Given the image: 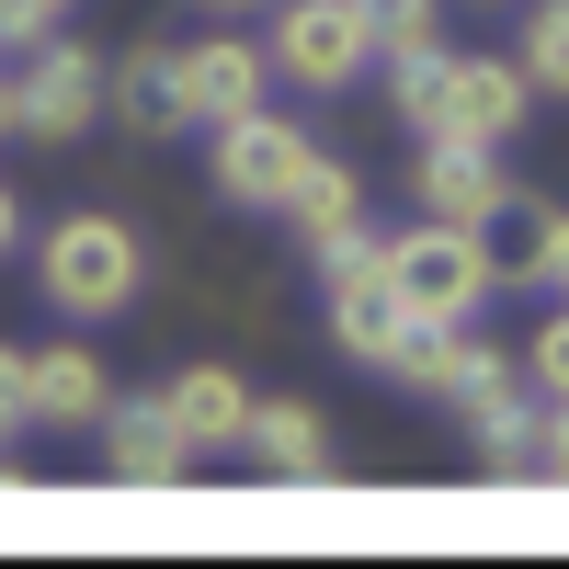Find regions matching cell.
Masks as SVG:
<instances>
[{"mask_svg": "<svg viewBox=\"0 0 569 569\" xmlns=\"http://www.w3.org/2000/svg\"><path fill=\"white\" fill-rule=\"evenodd\" d=\"M34 284H46L58 319H126L149 297V240H137V217H114V206H69L34 240Z\"/></svg>", "mask_w": 569, "mask_h": 569, "instance_id": "cell-1", "label": "cell"}, {"mask_svg": "<svg viewBox=\"0 0 569 569\" xmlns=\"http://www.w3.org/2000/svg\"><path fill=\"white\" fill-rule=\"evenodd\" d=\"M388 297L421 319V330H456V319H479L501 297V262H490V228H445V217H421L388 240Z\"/></svg>", "mask_w": 569, "mask_h": 569, "instance_id": "cell-2", "label": "cell"}, {"mask_svg": "<svg viewBox=\"0 0 569 569\" xmlns=\"http://www.w3.org/2000/svg\"><path fill=\"white\" fill-rule=\"evenodd\" d=\"M103 103H114V69L91 58L80 34L46 23V34L23 46V69H12V114H23V137H34V149H80V137L103 126Z\"/></svg>", "mask_w": 569, "mask_h": 569, "instance_id": "cell-3", "label": "cell"}, {"mask_svg": "<svg viewBox=\"0 0 569 569\" xmlns=\"http://www.w3.org/2000/svg\"><path fill=\"white\" fill-rule=\"evenodd\" d=\"M308 160H319V126L273 114V103L206 126V182H217V206H240V217H273V206H284V182H297Z\"/></svg>", "mask_w": 569, "mask_h": 569, "instance_id": "cell-4", "label": "cell"}, {"mask_svg": "<svg viewBox=\"0 0 569 569\" xmlns=\"http://www.w3.org/2000/svg\"><path fill=\"white\" fill-rule=\"evenodd\" d=\"M273 80L308 91V103H330V91H353L376 34H365V0H273Z\"/></svg>", "mask_w": 569, "mask_h": 569, "instance_id": "cell-5", "label": "cell"}, {"mask_svg": "<svg viewBox=\"0 0 569 569\" xmlns=\"http://www.w3.org/2000/svg\"><path fill=\"white\" fill-rule=\"evenodd\" d=\"M91 433H103V467H114V490H182V479L206 467V445L171 421V399H160V388H114Z\"/></svg>", "mask_w": 569, "mask_h": 569, "instance_id": "cell-6", "label": "cell"}, {"mask_svg": "<svg viewBox=\"0 0 569 569\" xmlns=\"http://www.w3.org/2000/svg\"><path fill=\"white\" fill-rule=\"evenodd\" d=\"M525 126H536V80L512 69V58H490V46H456V58H445V114H433V137L512 149Z\"/></svg>", "mask_w": 569, "mask_h": 569, "instance_id": "cell-7", "label": "cell"}, {"mask_svg": "<svg viewBox=\"0 0 569 569\" xmlns=\"http://www.w3.org/2000/svg\"><path fill=\"white\" fill-rule=\"evenodd\" d=\"M273 103V46L240 34V23H217L182 46V126H228V114H251Z\"/></svg>", "mask_w": 569, "mask_h": 569, "instance_id": "cell-8", "label": "cell"}, {"mask_svg": "<svg viewBox=\"0 0 569 569\" xmlns=\"http://www.w3.org/2000/svg\"><path fill=\"white\" fill-rule=\"evenodd\" d=\"M410 206H421V217H445V228H490V217L512 206V171H501V149L421 137V160H410Z\"/></svg>", "mask_w": 569, "mask_h": 569, "instance_id": "cell-9", "label": "cell"}, {"mask_svg": "<svg viewBox=\"0 0 569 569\" xmlns=\"http://www.w3.org/2000/svg\"><path fill=\"white\" fill-rule=\"evenodd\" d=\"M490 376H512V365H501V342H490L479 319H456V330H410V353H399V376H388V388H410V399H445V410H467V399L490 388Z\"/></svg>", "mask_w": 569, "mask_h": 569, "instance_id": "cell-10", "label": "cell"}, {"mask_svg": "<svg viewBox=\"0 0 569 569\" xmlns=\"http://www.w3.org/2000/svg\"><path fill=\"white\" fill-rule=\"evenodd\" d=\"M240 456L262 479H284V490H330V410L319 399H251Z\"/></svg>", "mask_w": 569, "mask_h": 569, "instance_id": "cell-11", "label": "cell"}, {"mask_svg": "<svg viewBox=\"0 0 569 569\" xmlns=\"http://www.w3.org/2000/svg\"><path fill=\"white\" fill-rule=\"evenodd\" d=\"M490 228H512V240H490V262H501V284H536V297H569V206H547V194H512Z\"/></svg>", "mask_w": 569, "mask_h": 569, "instance_id": "cell-12", "label": "cell"}, {"mask_svg": "<svg viewBox=\"0 0 569 569\" xmlns=\"http://www.w3.org/2000/svg\"><path fill=\"white\" fill-rule=\"evenodd\" d=\"M137 149H160V137H182V46H126L114 58V103H103Z\"/></svg>", "mask_w": 569, "mask_h": 569, "instance_id": "cell-13", "label": "cell"}, {"mask_svg": "<svg viewBox=\"0 0 569 569\" xmlns=\"http://www.w3.org/2000/svg\"><path fill=\"white\" fill-rule=\"evenodd\" d=\"M160 399H171V421H182L206 456H228V445L251 433V399H262V388H251L240 365H182V376H160Z\"/></svg>", "mask_w": 569, "mask_h": 569, "instance_id": "cell-14", "label": "cell"}, {"mask_svg": "<svg viewBox=\"0 0 569 569\" xmlns=\"http://www.w3.org/2000/svg\"><path fill=\"white\" fill-rule=\"evenodd\" d=\"M536 421H547V399L525 376H490V388L467 399V445H479L490 479H536Z\"/></svg>", "mask_w": 569, "mask_h": 569, "instance_id": "cell-15", "label": "cell"}, {"mask_svg": "<svg viewBox=\"0 0 569 569\" xmlns=\"http://www.w3.org/2000/svg\"><path fill=\"white\" fill-rule=\"evenodd\" d=\"M353 217H365V171H353V160H330V149H319L297 182H284V206H273V228H284L297 251L330 240V228H353Z\"/></svg>", "mask_w": 569, "mask_h": 569, "instance_id": "cell-16", "label": "cell"}, {"mask_svg": "<svg viewBox=\"0 0 569 569\" xmlns=\"http://www.w3.org/2000/svg\"><path fill=\"white\" fill-rule=\"evenodd\" d=\"M410 330H421V319L388 297V284H353V297H330V342H342V365H365V376H399Z\"/></svg>", "mask_w": 569, "mask_h": 569, "instance_id": "cell-17", "label": "cell"}, {"mask_svg": "<svg viewBox=\"0 0 569 569\" xmlns=\"http://www.w3.org/2000/svg\"><path fill=\"white\" fill-rule=\"evenodd\" d=\"M103 399H114V376H103V353H91V342H46V353H34V421L91 433V421H103Z\"/></svg>", "mask_w": 569, "mask_h": 569, "instance_id": "cell-18", "label": "cell"}, {"mask_svg": "<svg viewBox=\"0 0 569 569\" xmlns=\"http://www.w3.org/2000/svg\"><path fill=\"white\" fill-rule=\"evenodd\" d=\"M512 69L536 80V103H569V0H525V34H512Z\"/></svg>", "mask_w": 569, "mask_h": 569, "instance_id": "cell-19", "label": "cell"}, {"mask_svg": "<svg viewBox=\"0 0 569 569\" xmlns=\"http://www.w3.org/2000/svg\"><path fill=\"white\" fill-rule=\"evenodd\" d=\"M445 58H456V46H399V58H388V114L410 137H433V114H445Z\"/></svg>", "mask_w": 569, "mask_h": 569, "instance_id": "cell-20", "label": "cell"}, {"mask_svg": "<svg viewBox=\"0 0 569 569\" xmlns=\"http://www.w3.org/2000/svg\"><path fill=\"white\" fill-rule=\"evenodd\" d=\"M308 262H319V297H353V284H388V240L353 217V228H330V240H308Z\"/></svg>", "mask_w": 569, "mask_h": 569, "instance_id": "cell-21", "label": "cell"}, {"mask_svg": "<svg viewBox=\"0 0 569 569\" xmlns=\"http://www.w3.org/2000/svg\"><path fill=\"white\" fill-rule=\"evenodd\" d=\"M512 376H525L536 399H569V297H558V308L525 330V365H512Z\"/></svg>", "mask_w": 569, "mask_h": 569, "instance_id": "cell-22", "label": "cell"}, {"mask_svg": "<svg viewBox=\"0 0 569 569\" xmlns=\"http://www.w3.org/2000/svg\"><path fill=\"white\" fill-rule=\"evenodd\" d=\"M365 34H376V58H399V46H445V12H433V0H365Z\"/></svg>", "mask_w": 569, "mask_h": 569, "instance_id": "cell-23", "label": "cell"}, {"mask_svg": "<svg viewBox=\"0 0 569 569\" xmlns=\"http://www.w3.org/2000/svg\"><path fill=\"white\" fill-rule=\"evenodd\" d=\"M34 421V353H12L0 342V456H12V433Z\"/></svg>", "mask_w": 569, "mask_h": 569, "instance_id": "cell-24", "label": "cell"}, {"mask_svg": "<svg viewBox=\"0 0 569 569\" xmlns=\"http://www.w3.org/2000/svg\"><path fill=\"white\" fill-rule=\"evenodd\" d=\"M536 479L569 490V399H547V421H536Z\"/></svg>", "mask_w": 569, "mask_h": 569, "instance_id": "cell-25", "label": "cell"}, {"mask_svg": "<svg viewBox=\"0 0 569 569\" xmlns=\"http://www.w3.org/2000/svg\"><path fill=\"white\" fill-rule=\"evenodd\" d=\"M80 0H0V46H34L46 23H69Z\"/></svg>", "mask_w": 569, "mask_h": 569, "instance_id": "cell-26", "label": "cell"}, {"mask_svg": "<svg viewBox=\"0 0 569 569\" xmlns=\"http://www.w3.org/2000/svg\"><path fill=\"white\" fill-rule=\"evenodd\" d=\"M23 240V206H12V182H0V251H12Z\"/></svg>", "mask_w": 569, "mask_h": 569, "instance_id": "cell-27", "label": "cell"}, {"mask_svg": "<svg viewBox=\"0 0 569 569\" xmlns=\"http://www.w3.org/2000/svg\"><path fill=\"white\" fill-rule=\"evenodd\" d=\"M194 12H206V23H240V12H262V0H194Z\"/></svg>", "mask_w": 569, "mask_h": 569, "instance_id": "cell-28", "label": "cell"}, {"mask_svg": "<svg viewBox=\"0 0 569 569\" xmlns=\"http://www.w3.org/2000/svg\"><path fill=\"white\" fill-rule=\"evenodd\" d=\"M0 137H23V114H12V69H0Z\"/></svg>", "mask_w": 569, "mask_h": 569, "instance_id": "cell-29", "label": "cell"}, {"mask_svg": "<svg viewBox=\"0 0 569 569\" xmlns=\"http://www.w3.org/2000/svg\"><path fill=\"white\" fill-rule=\"evenodd\" d=\"M479 12H525V0H479Z\"/></svg>", "mask_w": 569, "mask_h": 569, "instance_id": "cell-30", "label": "cell"}]
</instances>
